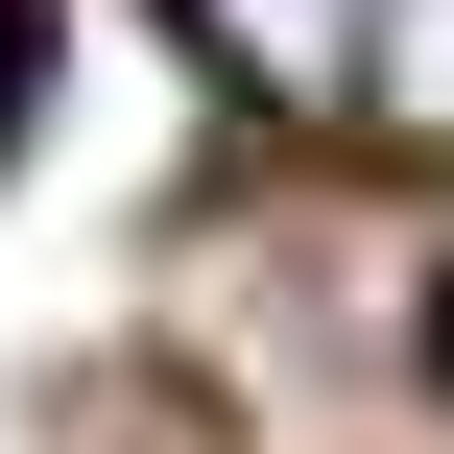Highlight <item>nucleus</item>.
Segmentation results:
<instances>
[{
	"label": "nucleus",
	"instance_id": "1",
	"mask_svg": "<svg viewBox=\"0 0 454 454\" xmlns=\"http://www.w3.org/2000/svg\"><path fill=\"white\" fill-rule=\"evenodd\" d=\"M359 24H383V0H168V48H192L239 120H287V144H335V96H359Z\"/></svg>",
	"mask_w": 454,
	"mask_h": 454
},
{
	"label": "nucleus",
	"instance_id": "2",
	"mask_svg": "<svg viewBox=\"0 0 454 454\" xmlns=\"http://www.w3.org/2000/svg\"><path fill=\"white\" fill-rule=\"evenodd\" d=\"M335 144L454 168V0H383V24H359V96H335Z\"/></svg>",
	"mask_w": 454,
	"mask_h": 454
},
{
	"label": "nucleus",
	"instance_id": "3",
	"mask_svg": "<svg viewBox=\"0 0 454 454\" xmlns=\"http://www.w3.org/2000/svg\"><path fill=\"white\" fill-rule=\"evenodd\" d=\"M48 120V0H0V144Z\"/></svg>",
	"mask_w": 454,
	"mask_h": 454
},
{
	"label": "nucleus",
	"instance_id": "4",
	"mask_svg": "<svg viewBox=\"0 0 454 454\" xmlns=\"http://www.w3.org/2000/svg\"><path fill=\"white\" fill-rule=\"evenodd\" d=\"M431 383H454V263H431Z\"/></svg>",
	"mask_w": 454,
	"mask_h": 454
}]
</instances>
